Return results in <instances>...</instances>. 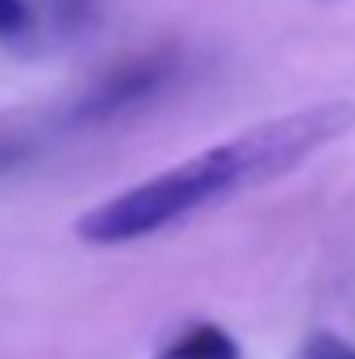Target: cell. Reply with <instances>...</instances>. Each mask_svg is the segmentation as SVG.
Segmentation results:
<instances>
[{"label": "cell", "instance_id": "cell-1", "mask_svg": "<svg viewBox=\"0 0 355 359\" xmlns=\"http://www.w3.org/2000/svg\"><path fill=\"white\" fill-rule=\"evenodd\" d=\"M351 130L355 100H318V104L280 113L92 205L76 222V238L92 247H126V243L151 238L226 196H239L260 184H276Z\"/></svg>", "mask_w": 355, "mask_h": 359}, {"label": "cell", "instance_id": "cell-2", "mask_svg": "<svg viewBox=\"0 0 355 359\" xmlns=\"http://www.w3.org/2000/svg\"><path fill=\"white\" fill-rule=\"evenodd\" d=\"M176 72V55L172 50H155L142 59L121 63L117 72H109L105 80H96L92 92L76 104V121H100V117H117L134 104H142L155 88H163Z\"/></svg>", "mask_w": 355, "mask_h": 359}, {"label": "cell", "instance_id": "cell-3", "mask_svg": "<svg viewBox=\"0 0 355 359\" xmlns=\"http://www.w3.org/2000/svg\"><path fill=\"white\" fill-rule=\"evenodd\" d=\"M155 359H243V355H239V343L217 322H192Z\"/></svg>", "mask_w": 355, "mask_h": 359}, {"label": "cell", "instance_id": "cell-4", "mask_svg": "<svg viewBox=\"0 0 355 359\" xmlns=\"http://www.w3.org/2000/svg\"><path fill=\"white\" fill-rule=\"evenodd\" d=\"M29 151H34V134L25 130V121H17V117H0V172L17 168Z\"/></svg>", "mask_w": 355, "mask_h": 359}, {"label": "cell", "instance_id": "cell-5", "mask_svg": "<svg viewBox=\"0 0 355 359\" xmlns=\"http://www.w3.org/2000/svg\"><path fill=\"white\" fill-rule=\"evenodd\" d=\"M34 21V8L29 0H0V42H13L29 29Z\"/></svg>", "mask_w": 355, "mask_h": 359}, {"label": "cell", "instance_id": "cell-6", "mask_svg": "<svg viewBox=\"0 0 355 359\" xmlns=\"http://www.w3.org/2000/svg\"><path fill=\"white\" fill-rule=\"evenodd\" d=\"M301 359H355V343L322 330V334H314V339L301 347Z\"/></svg>", "mask_w": 355, "mask_h": 359}]
</instances>
